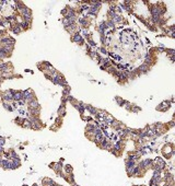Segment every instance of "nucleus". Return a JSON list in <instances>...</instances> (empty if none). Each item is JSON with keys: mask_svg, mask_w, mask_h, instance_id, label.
Here are the masks:
<instances>
[{"mask_svg": "<svg viewBox=\"0 0 175 186\" xmlns=\"http://www.w3.org/2000/svg\"><path fill=\"white\" fill-rule=\"evenodd\" d=\"M71 41L78 45H84L85 43V40L80 35V33H76V34L71 35Z\"/></svg>", "mask_w": 175, "mask_h": 186, "instance_id": "f257e3e1", "label": "nucleus"}, {"mask_svg": "<svg viewBox=\"0 0 175 186\" xmlns=\"http://www.w3.org/2000/svg\"><path fill=\"white\" fill-rule=\"evenodd\" d=\"M171 105H172V104H171V102H170L169 100H168V101H163L160 105H158L157 110H158V111H161V112H165V111H168V110L170 109Z\"/></svg>", "mask_w": 175, "mask_h": 186, "instance_id": "f03ea898", "label": "nucleus"}, {"mask_svg": "<svg viewBox=\"0 0 175 186\" xmlns=\"http://www.w3.org/2000/svg\"><path fill=\"white\" fill-rule=\"evenodd\" d=\"M10 31L13 33V34L19 35L20 33L22 32V28H21V26H20V24H18V23H12V24H10Z\"/></svg>", "mask_w": 175, "mask_h": 186, "instance_id": "7ed1b4c3", "label": "nucleus"}, {"mask_svg": "<svg viewBox=\"0 0 175 186\" xmlns=\"http://www.w3.org/2000/svg\"><path fill=\"white\" fill-rule=\"evenodd\" d=\"M50 167L53 168L55 173L59 174L60 172H63V168H64V163H60V162H56V163H52Z\"/></svg>", "mask_w": 175, "mask_h": 186, "instance_id": "20e7f679", "label": "nucleus"}, {"mask_svg": "<svg viewBox=\"0 0 175 186\" xmlns=\"http://www.w3.org/2000/svg\"><path fill=\"white\" fill-rule=\"evenodd\" d=\"M26 109L27 110H36V109H40V105H39V103L37 102V100H33V101H31V102H28L27 104H26Z\"/></svg>", "mask_w": 175, "mask_h": 186, "instance_id": "39448f33", "label": "nucleus"}, {"mask_svg": "<svg viewBox=\"0 0 175 186\" xmlns=\"http://www.w3.org/2000/svg\"><path fill=\"white\" fill-rule=\"evenodd\" d=\"M63 173L65 175H68V174H71V173H74V169H72L71 165H65V167L63 168Z\"/></svg>", "mask_w": 175, "mask_h": 186, "instance_id": "423d86ee", "label": "nucleus"}, {"mask_svg": "<svg viewBox=\"0 0 175 186\" xmlns=\"http://www.w3.org/2000/svg\"><path fill=\"white\" fill-rule=\"evenodd\" d=\"M23 100V94H22V91H15L14 94H13V101L15 102H19Z\"/></svg>", "mask_w": 175, "mask_h": 186, "instance_id": "0eeeda50", "label": "nucleus"}, {"mask_svg": "<svg viewBox=\"0 0 175 186\" xmlns=\"http://www.w3.org/2000/svg\"><path fill=\"white\" fill-rule=\"evenodd\" d=\"M10 160L9 159H3L2 158V163H1V168L3 170H10Z\"/></svg>", "mask_w": 175, "mask_h": 186, "instance_id": "6e6552de", "label": "nucleus"}, {"mask_svg": "<svg viewBox=\"0 0 175 186\" xmlns=\"http://www.w3.org/2000/svg\"><path fill=\"white\" fill-rule=\"evenodd\" d=\"M138 70H139L140 73H148L149 70H150V67H148V66L145 65V64H142V65H140L139 67H138Z\"/></svg>", "mask_w": 175, "mask_h": 186, "instance_id": "1a4fd4ad", "label": "nucleus"}, {"mask_svg": "<svg viewBox=\"0 0 175 186\" xmlns=\"http://www.w3.org/2000/svg\"><path fill=\"white\" fill-rule=\"evenodd\" d=\"M58 115H59V117H63L66 115V107H65V104H63V103L58 110Z\"/></svg>", "mask_w": 175, "mask_h": 186, "instance_id": "9d476101", "label": "nucleus"}, {"mask_svg": "<svg viewBox=\"0 0 175 186\" xmlns=\"http://www.w3.org/2000/svg\"><path fill=\"white\" fill-rule=\"evenodd\" d=\"M1 103H2V106L5 107L7 111H9V112H13L14 111L13 107H12V105H11V103H9V102H1Z\"/></svg>", "mask_w": 175, "mask_h": 186, "instance_id": "9b49d317", "label": "nucleus"}, {"mask_svg": "<svg viewBox=\"0 0 175 186\" xmlns=\"http://www.w3.org/2000/svg\"><path fill=\"white\" fill-rule=\"evenodd\" d=\"M22 127H24V128H30V129H31L32 124H31V122L28 121L27 118H24V122H23V124H22Z\"/></svg>", "mask_w": 175, "mask_h": 186, "instance_id": "f8f14e48", "label": "nucleus"}, {"mask_svg": "<svg viewBox=\"0 0 175 186\" xmlns=\"http://www.w3.org/2000/svg\"><path fill=\"white\" fill-rule=\"evenodd\" d=\"M115 101L117 102V104H118L119 106H124L125 105V102H126L125 100H123V99L119 97V96H116L115 97Z\"/></svg>", "mask_w": 175, "mask_h": 186, "instance_id": "ddd939ff", "label": "nucleus"}, {"mask_svg": "<svg viewBox=\"0 0 175 186\" xmlns=\"http://www.w3.org/2000/svg\"><path fill=\"white\" fill-rule=\"evenodd\" d=\"M14 122L18 124V125H20V126H22V124H23V122H24V118L23 117H21V116H18L17 118L14 119Z\"/></svg>", "mask_w": 175, "mask_h": 186, "instance_id": "4468645a", "label": "nucleus"}, {"mask_svg": "<svg viewBox=\"0 0 175 186\" xmlns=\"http://www.w3.org/2000/svg\"><path fill=\"white\" fill-rule=\"evenodd\" d=\"M100 52H101L102 54H103V55H107V54H108V52H107V49H106V48H105L104 46H102V47L100 48Z\"/></svg>", "mask_w": 175, "mask_h": 186, "instance_id": "2eb2a0df", "label": "nucleus"}, {"mask_svg": "<svg viewBox=\"0 0 175 186\" xmlns=\"http://www.w3.org/2000/svg\"><path fill=\"white\" fill-rule=\"evenodd\" d=\"M6 144V138L0 137V147H3Z\"/></svg>", "mask_w": 175, "mask_h": 186, "instance_id": "dca6fc26", "label": "nucleus"}, {"mask_svg": "<svg viewBox=\"0 0 175 186\" xmlns=\"http://www.w3.org/2000/svg\"><path fill=\"white\" fill-rule=\"evenodd\" d=\"M3 151H5V149H3V147H0V154H2V153H3Z\"/></svg>", "mask_w": 175, "mask_h": 186, "instance_id": "f3484780", "label": "nucleus"}, {"mask_svg": "<svg viewBox=\"0 0 175 186\" xmlns=\"http://www.w3.org/2000/svg\"><path fill=\"white\" fill-rule=\"evenodd\" d=\"M1 163H2V158H0V168H1Z\"/></svg>", "mask_w": 175, "mask_h": 186, "instance_id": "a211bd4d", "label": "nucleus"}, {"mask_svg": "<svg viewBox=\"0 0 175 186\" xmlns=\"http://www.w3.org/2000/svg\"><path fill=\"white\" fill-rule=\"evenodd\" d=\"M34 186H37V185H34Z\"/></svg>", "mask_w": 175, "mask_h": 186, "instance_id": "6ab92c4d", "label": "nucleus"}]
</instances>
